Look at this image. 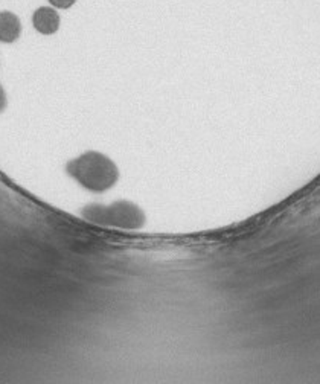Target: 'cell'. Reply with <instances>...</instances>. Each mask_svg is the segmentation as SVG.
Returning <instances> with one entry per match:
<instances>
[{
  "mask_svg": "<svg viewBox=\"0 0 320 384\" xmlns=\"http://www.w3.org/2000/svg\"><path fill=\"white\" fill-rule=\"evenodd\" d=\"M49 2L55 8H60V10H66V8L72 6L76 0H49Z\"/></svg>",
  "mask_w": 320,
  "mask_h": 384,
  "instance_id": "4",
  "label": "cell"
},
{
  "mask_svg": "<svg viewBox=\"0 0 320 384\" xmlns=\"http://www.w3.org/2000/svg\"><path fill=\"white\" fill-rule=\"evenodd\" d=\"M34 28L39 32L49 36V34L57 32L60 28V15L58 13L49 6H41L32 15Z\"/></svg>",
  "mask_w": 320,
  "mask_h": 384,
  "instance_id": "2",
  "label": "cell"
},
{
  "mask_svg": "<svg viewBox=\"0 0 320 384\" xmlns=\"http://www.w3.org/2000/svg\"><path fill=\"white\" fill-rule=\"evenodd\" d=\"M69 174L92 189H104L116 179V167L100 153H86L69 163Z\"/></svg>",
  "mask_w": 320,
  "mask_h": 384,
  "instance_id": "1",
  "label": "cell"
},
{
  "mask_svg": "<svg viewBox=\"0 0 320 384\" xmlns=\"http://www.w3.org/2000/svg\"><path fill=\"white\" fill-rule=\"evenodd\" d=\"M22 25L19 17L10 11L0 13V41L13 43L20 37Z\"/></svg>",
  "mask_w": 320,
  "mask_h": 384,
  "instance_id": "3",
  "label": "cell"
}]
</instances>
